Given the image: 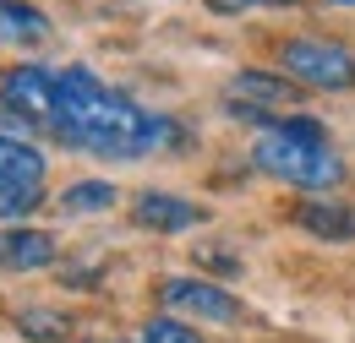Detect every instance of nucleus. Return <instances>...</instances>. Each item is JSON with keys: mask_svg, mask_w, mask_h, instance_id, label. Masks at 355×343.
<instances>
[{"mask_svg": "<svg viewBox=\"0 0 355 343\" xmlns=\"http://www.w3.org/2000/svg\"><path fill=\"white\" fill-rule=\"evenodd\" d=\"M44 131L60 147H77L93 158H148V153H170L186 142V131L170 115L137 109L126 93L104 87L88 66L55 71V109Z\"/></svg>", "mask_w": 355, "mask_h": 343, "instance_id": "1", "label": "nucleus"}, {"mask_svg": "<svg viewBox=\"0 0 355 343\" xmlns=\"http://www.w3.org/2000/svg\"><path fill=\"white\" fill-rule=\"evenodd\" d=\"M252 164L284 185H301V191H334L345 180V164L328 153V147H311V142H290L279 131H263L257 147H252Z\"/></svg>", "mask_w": 355, "mask_h": 343, "instance_id": "2", "label": "nucleus"}, {"mask_svg": "<svg viewBox=\"0 0 355 343\" xmlns=\"http://www.w3.org/2000/svg\"><path fill=\"white\" fill-rule=\"evenodd\" d=\"M284 71L295 77V87L345 93V87H355V55L334 39H290L284 44Z\"/></svg>", "mask_w": 355, "mask_h": 343, "instance_id": "3", "label": "nucleus"}, {"mask_svg": "<svg viewBox=\"0 0 355 343\" xmlns=\"http://www.w3.org/2000/svg\"><path fill=\"white\" fill-rule=\"evenodd\" d=\"M159 300L170 305V310L197 316V322H235L241 316V300L230 289H219V284H208V278H164L159 284Z\"/></svg>", "mask_w": 355, "mask_h": 343, "instance_id": "4", "label": "nucleus"}, {"mask_svg": "<svg viewBox=\"0 0 355 343\" xmlns=\"http://www.w3.org/2000/svg\"><path fill=\"white\" fill-rule=\"evenodd\" d=\"M202 218H208V213H202L197 202L175 196V191H142L137 207H132V223L153 229V234H186V229H197Z\"/></svg>", "mask_w": 355, "mask_h": 343, "instance_id": "5", "label": "nucleus"}, {"mask_svg": "<svg viewBox=\"0 0 355 343\" xmlns=\"http://www.w3.org/2000/svg\"><path fill=\"white\" fill-rule=\"evenodd\" d=\"M290 218L317 240H355V202H339V196H306L290 207Z\"/></svg>", "mask_w": 355, "mask_h": 343, "instance_id": "6", "label": "nucleus"}, {"mask_svg": "<svg viewBox=\"0 0 355 343\" xmlns=\"http://www.w3.org/2000/svg\"><path fill=\"white\" fill-rule=\"evenodd\" d=\"M0 267L6 272H44L55 267V234L44 229H0Z\"/></svg>", "mask_w": 355, "mask_h": 343, "instance_id": "7", "label": "nucleus"}, {"mask_svg": "<svg viewBox=\"0 0 355 343\" xmlns=\"http://www.w3.org/2000/svg\"><path fill=\"white\" fill-rule=\"evenodd\" d=\"M44 174H49V158L33 142L0 136V180H11V185H44Z\"/></svg>", "mask_w": 355, "mask_h": 343, "instance_id": "8", "label": "nucleus"}, {"mask_svg": "<svg viewBox=\"0 0 355 343\" xmlns=\"http://www.w3.org/2000/svg\"><path fill=\"white\" fill-rule=\"evenodd\" d=\"M49 17L28 0H0V44H44Z\"/></svg>", "mask_w": 355, "mask_h": 343, "instance_id": "9", "label": "nucleus"}, {"mask_svg": "<svg viewBox=\"0 0 355 343\" xmlns=\"http://www.w3.org/2000/svg\"><path fill=\"white\" fill-rule=\"evenodd\" d=\"M224 98H241V104H290L295 98V82H284V77H268V71H241Z\"/></svg>", "mask_w": 355, "mask_h": 343, "instance_id": "10", "label": "nucleus"}, {"mask_svg": "<svg viewBox=\"0 0 355 343\" xmlns=\"http://www.w3.org/2000/svg\"><path fill=\"white\" fill-rule=\"evenodd\" d=\"M110 207H115V185L110 180H77V185L60 191V213L88 218V213H110Z\"/></svg>", "mask_w": 355, "mask_h": 343, "instance_id": "11", "label": "nucleus"}, {"mask_svg": "<svg viewBox=\"0 0 355 343\" xmlns=\"http://www.w3.org/2000/svg\"><path fill=\"white\" fill-rule=\"evenodd\" d=\"M39 202H44V185H11V180H0V218L11 229L28 213H39Z\"/></svg>", "mask_w": 355, "mask_h": 343, "instance_id": "12", "label": "nucleus"}, {"mask_svg": "<svg viewBox=\"0 0 355 343\" xmlns=\"http://www.w3.org/2000/svg\"><path fill=\"white\" fill-rule=\"evenodd\" d=\"M17 327H22V338H39V343L71 338V316H66V310H22Z\"/></svg>", "mask_w": 355, "mask_h": 343, "instance_id": "13", "label": "nucleus"}, {"mask_svg": "<svg viewBox=\"0 0 355 343\" xmlns=\"http://www.w3.org/2000/svg\"><path fill=\"white\" fill-rule=\"evenodd\" d=\"M142 343H202V338H197V327H186L175 316H153L142 327Z\"/></svg>", "mask_w": 355, "mask_h": 343, "instance_id": "14", "label": "nucleus"}, {"mask_svg": "<svg viewBox=\"0 0 355 343\" xmlns=\"http://www.w3.org/2000/svg\"><path fill=\"white\" fill-rule=\"evenodd\" d=\"M279 136H290V142H311V147H322V120H311V115H290V120H273Z\"/></svg>", "mask_w": 355, "mask_h": 343, "instance_id": "15", "label": "nucleus"}, {"mask_svg": "<svg viewBox=\"0 0 355 343\" xmlns=\"http://www.w3.org/2000/svg\"><path fill=\"white\" fill-rule=\"evenodd\" d=\"M214 11H252V6H295V0H208Z\"/></svg>", "mask_w": 355, "mask_h": 343, "instance_id": "16", "label": "nucleus"}, {"mask_svg": "<svg viewBox=\"0 0 355 343\" xmlns=\"http://www.w3.org/2000/svg\"><path fill=\"white\" fill-rule=\"evenodd\" d=\"M202 261H208V267H219V272H241V261H235V257H224L219 245H214V251H202Z\"/></svg>", "mask_w": 355, "mask_h": 343, "instance_id": "17", "label": "nucleus"}, {"mask_svg": "<svg viewBox=\"0 0 355 343\" xmlns=\"http://www.w3.org/2000/svg\"><path fill=\"white\" fill-rule=\"evenodd\" d=\"M334 6H355V0H334Z\"/></svg>", "mask_w": 355, "mask_h": 343, "instance_id": "18", "label": "nucleus"}]
</instances>
